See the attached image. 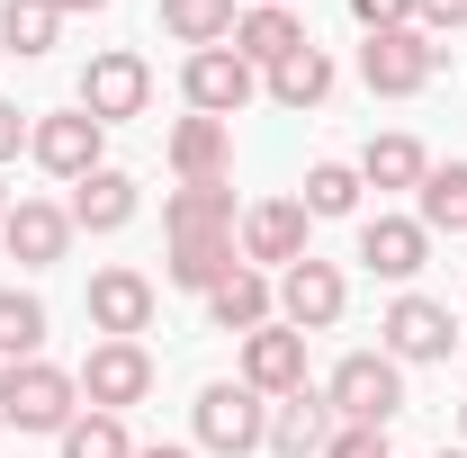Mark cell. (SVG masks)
Returning <instances> with one entry per match:
<instances>
[{"instance_id": "1", "label": "cell", "mask_w": 467, "mask_h": 458, "mask_svg": "<svg viewBox=\"0 0 467 458\" xmlns=\"http://www.w3.org/2000/svg\"><path fill=\"white\" fill-rule=\"evenodd\" d=\"M81 413V387L55 359H9L0 369V432H63Z\"/></svg>"}, {"instance_id": "2", "label": "cell", "mask_w": 467, "mask_h": 458, "mask_svg": "<svg viewBox=\"0 0 467 458\" xmlns=\"http://www.w3.org/2000/svg\"><path fill=\"white\" fill-rule=\"evenodd\" d=\"M324 404H333V422H368V432H387V422L405 413V369H396L387 350H350L342 369L324 378Z\"/></svg>"}, {"instance_id": "3", "label": "cell", "mask_w": 467, "mask_h": 458, "mask_svg": "<svg viewBox=\"0 0 467 458\" xmlns=\"http://www.w3.org/2000/svg\"><path fill=\"white\" fill-rule=\"evenodd\" d=\"M431 72H441V36H422V27H378V36L359 46V81H368L378 99L431 90Z\"/></svg>"}, {"instance_id": "4", "label": "cell", "mask_w": 467, "mask_h": 458, "mask_svg": "<svg viewBox=\"0 0 467 458\" xmlns=\"http://www.w3.org/2000/svg\"><path fill=\"white\" fill-rule=\"evenodd\" d=\"M261 441H270V404L252 396L243 378L198 387V450H216V458H252Z\"/></svg>"}, {"instance_id": "5", "label": "cell", "mask_w": 467, "mask_h": 458, "mask_svg": "<svg viewBox=\"0 0 467 458\" xmlns=\"http://www.w3.org/2000/svg\"><path fill=\"white\" fill-rule=\"evenodd\" d=\"M72 109H90L99 126H126V117L153 109V63L135 55V46H99L90 55V72H81V99Z\"/></svg>"}, {"instance_id": "6", "label": "cell", "mask_w": 467, "mask_h": 458, "mask_svg": "<svg viewBox=\"0 0 467 458\" xmlns=\"http://www.w3.org/2000/svg\"><path fill=\"white\" fill-rule=\"evenodd\" d=\"M72 387L90 413H126V404L153 396V350L144 342H90V359L72 369Z\"/></svg>"}, {"instance_id": "7", "label": "cell", "mask_w": 467, "mask_h": 458, "mask_svg": "<svg viewBox=\"0 0 467 458\" xmlns=\"http://www.w3.org/2000/svg\"><path fill=\"white\" fill-rule=\"evenodd\" d=\"M378 350L396 359V369H422V359H450L459 350V324H450V306H431V297H396L387 315H378Z\"/></svg>"}, {"instance_id": "8", "label": "cell", "mask_w": 467, "mask_h": 458, "mask_svg": "<svg viewBox=\"0 0 467 458\" xmlns=\"http://www.w3.org/2000/svg\"><path fill=\"white\" fill-rule=\"evenodd\" d=\"M99 144H109V126H99L90 109H55V117L27 126L36 172H55V180H90V172H99Z\"/></svg>"}, {"instance_id": "9", "label": "cell", "mask_w": 467, "mask_h": 458, "mask_svg": "<svg viewBox=\"0 0 467 458\" xmlns=\"http://www.w3.org/2000/svg\"><path fill=\"white\" fill-rule=\"evenodd\" d=\"M342 306H350V287H342V270L333 261H296V270H279V324L288 333H333L342 324Z\"/></svg>"}, {"instance_id": "10", "label": "cell", "mask_w": 467, "mask_h": 458, "mask_svg": "<svg viewBox=\"0 0 467 458\" xmlns=\"http://www.w3.org/2000/svg\"><path fill=\"white\" fill-rule=\"evenodd\" d=\"M180 90H189V109H198V117H225V126H234V109H252L261 72L234 55V46H207V55L180 63Z\"/></svg>"}, {"instance_id": "11", "label": "cell", "mask_w": 467, "mask_h": 458, "mask_svg": "<svg viewBox=\"0 0 467 458\" xmlns=\"http://www.w3.org/2000/svg\"><path fill=\"white\" fill-rule=\"evenodd\" d=\"M0 243H9L18 270H55L63 252H72V216H63L55 198H18V207L0 216Z\"/></svg>"}, {"instance_id": "12", "label": "cell", "mask_w": 467, "mask_h": 458, "mask_svg": "<svg viewBox=\"0 0 467 458\" xmlns=\"http://www.w3.org/2000/svg\"><path fill=\"white\" fill-rule=\"evenodd\" d=\"M243 387L252 396H296L306 387V333H288V324L243 333Z\"/></svg>"}, {"instance_id": "13", "label": "cell", "mask_w": 467, "mask_h": 458, "mask_svg": "<svg viewBox=\"0 0 467 458\" xmlns=\"http://www.w3.org/2000/svg\"><path fill=\"white\" fill-rule=\"evenodd\" d=\"M306 207L296 198H261L252 216H243V261H261V270H296L306 261Z\"/></svg>"}, {"instance_id": "14", "label": "cell", "mask_w": 467, "mask_h": 458, "mask_svg": "<svg viewBox=\"0 0 467 458\" xmlns=\"http://www.w3.org/2000/svg\"><path fill=\"white\" fill-rule=\"evenodd\" d=\"M144 324H153V279H144V270H99V279H90V333L135 342Z\"/></svg>"}, {"instance_id": "15", "label": "cell", "mask_w": 467, "mask_h": 458, "mask_svg": "<svg viewBox=\"0 0 467 458\" xmlns=\"http://www.w3.org/2000/svg\"><path fill=\"white\" fill-rule=\"evenodd\" d=\"M324 441H333V404H324V387H296V396L270 404V441H261L270 458H324Z\"/></svg>"}, {"instance_id": "16", "label": "cell", "mask_w": 467, "mask_h": 458, "mask_svg": "<svg viewBox=\"0 0 467 458\" xmlns=\"http://www.w3.org/2000/svg\"><path fill=\"white\" fill-rule=\"evenodd\" d=\"M135 207H144L135 180L99 162L90 180H72V207H63V216H72V234H126V225H135Z\"/></svg>"}, {"instance_id": "17", "label": "cell", "mask_w": 467, "mask_h": 458, "mask_svg": "<svg viewBox=\"0 0 467 458\" xmlns=\"http://www.w3.org/2000/svg\"><path fill=\"white\" fill-rule=\"evenodd\" d=\"M207 315H216V333H261V324H279V287L243 261V270H225L207 287Z\"/></svg>"}, {"instance_id": "18", "label": "cell", "mask_w": 467, "mask_h": 458, "mask_svg": "<svg viewBox=\"0 0 467 458\" xmlns=\"http://www.w3.org/2000/svg\"><path fill=\"white\" fill-rule=\"evenodd\" d=\"M422 252H431V234L413 225V216H368V225H359V261H368L378 279H396V287L422 270Z\"/></svg>"}, {"instance_id": "19", "label": "cell", "mask_w": 467, "mask_h": 458, "mask_svg": "<svg viewBox=\"0 0 467 458\" xmlns=\"http://www.w3.org/2000/svg\"><path fill=\"white\" fill-rule=\"evenodd\" d=\"M225 46L252 63V72H270V63H288L296 46H306V18H296V9H243Z\"/></svg>"}, {"instance_id": "20", "label": "cell", "mask_w": 467, "mask_h": 458, "mask_svg": "<svg viewBox=\"0 0 467 458\" xmlns=\"http://www.w3.org/2000/svg\"><path fill=\"white\" fill-rule=\"evenodd\" d=\"M261 90H270L279 109H324V99H333V55L306 36L288 63H270V72H261Z\"/></svg>"}, {"instance_id": "21", "label": "cell", "mask_w": 467, "mask_h": 458, "mask_svg": "<svg viewBox=\"0 0 467 458\" xmlns=\"http://www.w3.org/2000/svg\"><path fill=\"white\" fill-rule=\"evenodd\" d=\"M234 162V126L225 117H180L171 126V172L180 180H225Z\"/></svg>"}, {"instance_id": "22", "label": "cell", "mask_w": 467, "mask_h": 458, "mask_svg": "<svg viewBox=\"0 0 467 458\" xmlns=\"http://www.w3.org/2000/svg\"><path fill=\"white\" fill-rule=\"evenodd\" d=\"M171 287H189V297H207V287L225 279V270H243L234 261V234H171Z\"/></svg>"}, {"instance_id": "23", "label": "cell", "mask_w": 467, "mask_h": 458, "mask_svg": "<svg viewBox=\"0 0 467 458\" xmlns=\"http://www.w3.org/2000/svg\"><path fill=\"white\" fill-rule=\"evenodd\" d=\"M171 234H234V189L225 180H180L171 207H162Z\"/></svg>"}, {"instance_id": "24", "label": "cell", "mask_w": 467, "mask_h": 458, "mask_svg": "<svg viewBox=\"0 0 467 458\" xmlns=\"http://www.w3.org/2000/svg\"><path fill=\"white\" fill-rule=\"evenodd\" d=\"M234 18H243V0H162V27H171L189 55H207V46H225Z\"/></svg>"}, {"instance_id": "25", "label": "cell", "mask_w": 467, "mask_h": 458, "mask_svg": "<svg viewBox=\"0 0 467 458\" xmlns=\"http://www.w3.org/2000/svg\"><path fill=\"white\" fill-rule=\"evenodd\" d=\"M422 144L413 135H368V153H359V189H422Z\"/></svg>"}, {"instance_id": "26", "label": "cell", "mask_w": 467, "mask_h": 458, "mask_svg": "<svg viewBox=\"0 0 467 458\" xmlns=\"http://www.w3.org/2000/svg\"><path fill=\"white\" fill-rule=\"evenodd\" d=\"M55 36H63V9L55 0H0V46L9 55H55Z\"/></svg>"}, {"instance_id": "27", "label": "cell", "mask_w": 467, "mask_h": 458, "mask_svg": "<svg viewBox=\"0 0 467 458\" xmlns=\"http://www.w3.org/2000/svg\"><path fill=\"white\" fill-rule=\"evenodd\" d=\"M422 234H467V162H431L422 172Z\"/></svg>"}, {"instance_id": "28", "label": "cell", "mask_w": 467, "mask_h": 458, "mask_svg": "<svg viewBox=\"0 0 467 458\" xmlns=\"http://www.w3.org/2000/svg\"><path fill=\"white\" fill-rule=\"evenodd\" d=\"M55 441H63V458H135V441H126V413H72Z\"/></svg>"}, {"instance_id": "29", "label": "cell", "mask_w": 467, "mask_h": 458, "mask_svg": "<svg viewBox=\"0 0 467 458\" xmlns=\"http://www.w3.org/2000/svg\"><path fill=\"white\" fill-rule=\"evenodd\" d=\"M0 350H9V359H36V350H46V306H36L27 287H0Z\"/></svg>"}, {"instance_id": "30", "label": "cell", "mask_w": 467, "mask_h": 458, "mask_svg": "<svg viewBox=\"0 0 467 458\" xmlns=\"http://www.w3.org/2000/svg\"><path fill=\"white\" fill-rule=\"evenodd\" d=\"M296 207H306V216H350V207H359V162H315Z\"/></svg>"}, {"instance_id": "31", "label": "cell", "mask_w": 467, "mask_h": 458, "mask_svg": "<svg viewBox=\"0 0 467 458\" xmlns=\"http://www.w3.org/2000/svg\"><path fill=\"white\" fill-rule=\"evenodd\" d=\"M324 458H387V432H368V422H333Z\"/></svg>"}, {"instance_id": "32", "label": "cell", "mask_w": 467, "mask_h": 458, "mask_svg": "<svg viewBox=\"0 0 467 458\" xmlns=\"http://www.w3.org/2000/svg\"><path fill=\"white\" fill-rule=\"evenodd\" d=\"M350 18L378 36V27H413V0H350Z\"/></svg>"}, {"instance_id": "33", "label": "cell", "mask_w": 467, "mask_h": 458, "mask_svg": "<svg viewBox=\"0 0 467 458\" xmlns=\"http://www.w3.org/2000/svg\"><path fill=\"white\" fill-rule=\"evenodd\" d=\"M459 18H467V0H413V27H422V36H450Z\"/></svg>"}, {"instance_id": "34", "label": "cell", "mask_w": 467, "mask_h": 458, "mask_svg": "<svg viewBox=\"0 0 467 458\" xmlns=\"http://www.w3.org/2000/svg\"><path fill=\"white\" fill-rule=\"evenodd\" d=\"M18 144H27V117H18V99H0V162H18Z\"/></svg>"}, {"instance_id": "35", "label": "cell", "mask_w": 467, "mask_h": 458, "mask_svg": "<svg viewBox=\"0 0 467 458\" xmlns=\"http://www.w3.org/2000/svg\"><path fill=\"white\" fill-rule=\"evenodd\" d=\"M135 458H189V450H180V441H153V450H135Z\"/></svg>"}, {"instance_id": "36", "label": "cell", "mask_w": 467, "mask_h": 458, "mask_svg": "<svg viewBox=\"0 0 467 458\" xmlns=\"http://www.w3.org/2000/svg\"><path fill=\"white\" fill-rule=\"evenodd\" d=\"M55 9H63V18H72V9H109V0H55Z\"/></svg>"}, {"instance_id": "37", "label": "cell", "mask_w": 467, "mask_h": 458, "mask_svg": "<svg viewBox=\"0 0 467 458\" xmlns=\"http://www.w3.org/2000/svg\"><path fill=\"white\" fill-rule=\"evenodd\" d=\"M243 9H296V0H243Z\"/></svg>"}, {"instance_id": "38", "label": "cell", "mask_w": 467, "mask_h": 458, "mask_svg": "<svg viewBox=\"0 0 467 458\" xmlns=\"http://www.w3.org/2000/svg\"><path fill=\"white\" fill-rule=\"evenodd\" d=\"M459 450H467V404H459Z\"/></svg>"}, {"instance_id": "39", "label": "cell", "mask_w": 467, "mask_h": 458, "mask_svg": "<svg viewBox=\"0 0 467 458\" xmlns=\"http://www.w3.org/2000/svg\"><path fill=\"white\" fill-rule=\"evenodd\" d=\"M0 216H9V189H0Z\"/></svg>"}, {"instance_id": "40", "label": "cell", "mask_w": 467, "mask_h": 458, "mask_svg": "<svg viewBox=\"0 0 467 458\" xmlns=\"http://www.w3.org/2000/svg\"><path fill=\"white\" fill-rule=\"evenodd\" d=\"M459 350H467V324H459Z\"/></svg>"}, {"instance_id": "41", "label": "cell", "mask_w": 467, "mask_h": 458, "mask_svg": "<svg viewBox=\"0 0 467 458\" xmlns=\"http://www.w3.org/2000/svg\"><path fill=\"white\" fill-rule=\"evenodd\" d=\"M441 458H467V450H441Z\"/></svg>"}]
</instances>
